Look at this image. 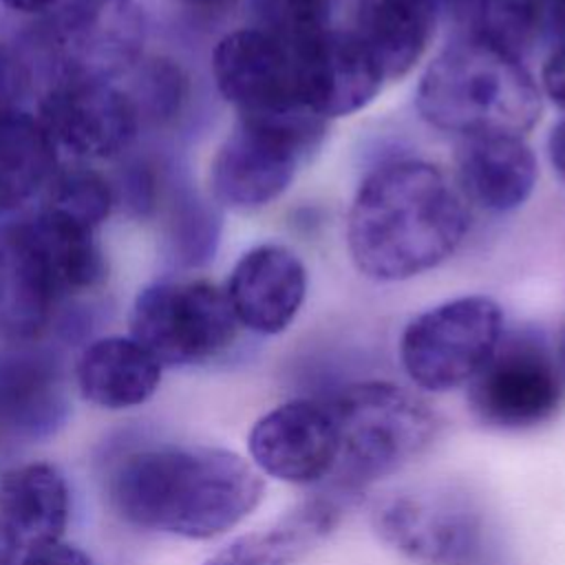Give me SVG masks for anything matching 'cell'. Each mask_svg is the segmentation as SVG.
I'll use <instances>...</instances> for the list:
<instances>
[{"label":"cell","instance_id":"1","mask_svg":"<svg viewBox=\"0 0 565 565\" xmlns=\"http://www.w3.org/2000/svg\"><path fill=\"white\" fill-rule=\"evenodd\" d=\"M260 472L216 446H152L124 455L108 472L115 514L139 530L214 539L238 525L263 499Z\"/></svg>","mask_w":565,"mask_h":565},{"label":"cell","instance_id":"2","mask_svg":"<svg viewBox=\"0 0 565 565\" xmlns=\"http://www.w3.org/2000/svg\"><path fill=\"white\" fill-rule=\"evenodd\" d=\"M466 230L459 185L428 161L399 159L360 183L347 216V247L360 274L399 282L450 258Z\"/></svg>","mask_w":565,"mask_h":565},{"label":"cell","instance_id":"3","mask_svg":"<svg viewBox=\"0 0 565 565\" xmlns=\"http://www.w3.org/2000/svg\"><path fill=\"white\" fill-rule=\"evenodd\" d=\"M417 110L430 126L461 139L523 137L541 117V90L519 57L466 38L426 66Z\"/></svg>","mask_w":565,"mask_h":565},{"label":"cell","instance_id":"4","mask_svg":"<svg viewBox=\"0 0 565 565\" xmlns=\"http://www.w3.org/2000/svg\"><path fill=\"white\" fill-rule=\"evenodd\" d=\"M338 428L333 479L364 486L424 455L439 433L437 413L413 391L384 382H355L329 399Z\"/></svg>","mask_w":565,"mask_h":565},{"label":"cell","instance_id":"5","mask_svg":"<svg viewBox=\"0 0 565 565\" xmlns=\"http://www.w3.org/2000/svg\"><path fill=\"white\" fill-rule=\"evenodd\" d=\"M324 132L327 119L302 108L238 115L234 130L212 159L210 185L216 201L238 212L274 203L320 146Z\"/></svg>","mask_w":565,"mask_h":565},{"label":"cell","instance_id":"6","mask_svg":"<svg viewBox=\"0 0 565 565\" xmlns=\"http://www.w3.org/2000/svg\"><path fill=\"white\" fill-rule=\"evenodd\" d=\"M503 338V311L490 296H459L415 316L399 338L411 382L444 393L468 384Z\"/></svg>","mask_w":565,"mask_h":565},{"label":"cell","instance_id":"7","mask_svg":"<svg viewBox=\"0 0 565 565\" xmlns=\"http://www.w3.org/2000/svg\"><path fill=\"white\" fill-rule=\"evenodd\" d=\"M238 327L227 294L207 280L148 285L130 313V338L161 366H192L221 355Z\"/></svg>","mask_w":565,"mask_h":565},{"label":"cell","instance_id":"8","mask_svg":"<svg viewBox=\"0 0 565 565\" xmlns=\"http://www.w3.org/2000/svg\"><path fill=\"white\" fill-rule=\"evenodd\" d=\"M375 534L419 565H472L483 547V514L461 488L406 486L371 508Z\"/></svg>","mask_w":565,"mask_h":565},{"label":"cell","instance_id":"9","mask_svg":"<svg viewBox=\"0 0 565 565\" xmlns=\"http://www.w3.org/2000/svg\"><path fill=\"white\" fill-rule=\"evenodd\" d=\"M563 366L543 338L503 335L468 382L472 417L492 430H530L556 417L565 399Z\"/></svg>","mask_w":565,"mask_h":565},{"label":"cell","instance_id":"10","mask_svg":"<svg viewBox=\"0 0 565 565\" xmlns=\"http://www.w3.org/2000/svg\"><path fill=\"white\" fill-rule=\"evenodd\" d=\"M269 31L289 44L300 104L313 115L322 119L351 115L382 90L377 66L351 31L333 29L329 20Z\"/></svg>","mask_w":565,"mask_h":565},{"label":"cell","instance_id":"11","mask_svg":"<svg viewBox=\"0 0 565 565\" xmlns=\"http://www.w3.org/2000/svg\"><path fill=\"white\" fill-rule=\"evenodd\" d=\"M143 11L135 0H71L51 20L49 44L64 79L108 82L141 57Z\"/></svg>","mask_w":565,"mask_h":565},{"label":"cell","instance_id":"12","mask_svg":"<svg viewBox=\"0 0 565 565\" xmlns=\"http://www.w3.org/2000/svg\"><path fill=\"white\" fill-rule=\"evenodd\" d=\"M254 466L280 481L309 486L333 477L338 428L327 399L296 397L267 411L249 430Z\"/></svg>","mask_w":565,"mask_h":565},{"label":"cell","instance_id":"13","mask_svg":"<svg viewBox=\"0 0 565 565\" xmlns=\"http://www.w3.org/2000/svg\"><path fill=\"white\" fill-rule=\"evenodd\" d=\"M212 73L221 95L238 115L307 110L298 97L291 49L265 26L238 29L221 38L212 53Z\"/></svg>","mask_w":565,"mask_h":565},{"label":"cell","instance_id":"14","mask_svg":"<svg viewBox=\"0 0 565 565\" xmlns=\"http://www.w3.org/2000/svg\"><path fill=\"white\" fill-rule=\"evenodd\" d=\"M40 119L55 146L77 157L106 159L130 143L139 110L110 82L62 79L44 95Z\"/></svg>","mask_w":565,"mask_h":565},{"label":"cell","instance_id":"15","mask_svg":"<svg viewBox=\"0 0 565 565\" xmlns=\"http://www.w3.org/2000/svg\"><path fill=\"white\" fill-rule=\"evenodd\" d=\"M241 327L260 335L282 333L307 296V269L285 245H256L230 274L225 289Z\"/></svg>","mask_w":565,"mask_h":565},{"label":"cell","instance_id":"16","mask_svg":"<svg viewBox=\"0 0 565 565\" xmlns=\"http://www.w3.org/2000/svg\"><path fill=\"white\" fill-rule=\"evenodd\" d=\"M60 364L40 351L0 355V430L13 446L51 437L68 417Z\"/></svg>","mask_w":565,"mask_h":565},{"label":"cell","instance_id":"17","mask_svg":"<svg viewBox=\"0 0 565 565\" xmlns=\"http://www.w3.org/2000/svg\"><path fill=\"white\" fill-rule=\"evenodd\" d=\"M68 516V483L53 463L29 461L2 472L0 527L18 556L62 541Z\"/></svg>","mask_w":565,"mask_h":565},{"label":"cell","instance_id":"18","mask_svg":"<svg viewBox=\"0 0 565 565\" xmlns=\"http://www.w3.org/2000/svg\"><path fill=\"white\" fill-rule=\"evenodd\" d=\"M455 161L461 194L490 212L521 207L539 179L532 148L514 135L463 137Z\"/></svg>","mask_w":565,"mask_h":565},{"label":"cell","instance_id":"19","mask_svg":"<svg viewBox=\"0 0 565 565\" xmlns=\"http://www.w3.org/2000/svg\"><path fill=\"white\" fill-rule=\"evenodd\" d=\"M384 82L399 79L426 53L435 33V0H358L349 29Z\"/></svg>","mask_w":565,"mask_h":565},{"label":"cell","instance_id":"20","mask_svg":"<svg viewBox=\"0 0 565 565\" xmlns=\"http://www.w3.org/2000/svg\"><path fill=\"white\" fill-rule=\"evenodd\" d=\"M161 369L135 338L106 335L79 353L75 384L93 406L124 411L146 404L157 393Z\"/></svg>","mask_w":565,"mask_h":565},{"label":"cell","instance_id":"21","mask_svg":"<svg viewBox=\"0 0 565 565\" xmlns=\"http://www.w3.org/2000/svg\"><path fill=\"white\" fill-rule=\"evenodd\" d=\"M22 243L38 278L55 300L90 289L104 276L93 232L44 210L35 216H24Z\"/></svg>","mask_w":565,"mask_h":565},{"label":"cell","instance_id":"22","mask_svg":"<svg viewBox=\"0 0 565 565\" xmlns=\"http://www.w3.org/2000/svg\"><path fill=\"white\" fill-rule=\"evenodd\" d=\"M338 516L340 508L331 499H307L276 523L230 541L203 565H294L331 532Z\"/></svg>","mask_w":565,"mask_h":565},{"label":"cell","instance_id":"23","mask_svg":"<svg viewBox=\"0 0 565 565\" xmlns=\"http://www.w3.org/2000/svg\"><path fill=\"white\" fill-rule=\"evenodd\" d=\"M55 141L40 117L0 113V201L20 203L55 177Z\"/></svg>","mask_w":565,"mask_h":565},{"label":"cell","instance_id":"24","mask_svg":"<svg viewBox=\"0 0 565 565\" xmlns=\"http://www.w3.org/2000/svg\"><path fill=\"white\" fill-rule=\"evenodd\" d=\"M470 40L521 60L541 35L545 15L539 0H472Z\"/></svg>","mask_w":565,"mask_h":565},{"label":"cell","instance_id":"25","mask_svg":"<svg viewBox=\"0 0 565 565\" xmlns=\"http://www.w3.org/2000/svg\"><path fill=\"white\" fill-rule=\"evenodd\" d=\"M110 205L113 192L108 181L88 168H73L51 179L42 210L95 232L106 221Z\"/></svg>","mask_w":565,"mask_h":565},{"label":"cell","instance_id":"26","mask_svg":"<svg viewBox=\"0 0 565 565\" xmlns=\"http://www.w3.org/2000/svg\"><path fill=\"white\" fill-rule=\"evenodd\" d=\"M148 102L152 117H172L185 97V77L179 66L168 60H154L148 71Z\"/></svg>","mask_w":565,"mask_h":565},{"label":"cell","instance_id":"27","mask_svg":"<svg viewBox=\"0 0 565 565\" xmlns=\"http://www.w3.org/2000/svg\"><path fill=\"white\" fill-rule=\"evenodd\" d=\"M333 0H265L267 26L329 20Z\"/></svg>","mask_w":565,"mask_h":565},{"label":"cell","instance_id":"28","mask_svg":"<svg viewBox=\"0 0 565 565\" xmlns=\"http://www.w3.org/2000/svg\"><path fill=\"white\" fill-rule=\"evenodd\" d=\"M29 84L24 64L0 44V113L13 110Z\"/></svg>","mask_w":565,"mask_h":565},{"label":"cell","instance_id":"29","mask_svg":"<svg viewBox=\"0 0 565 565\" xmlns=\"http://www.w3.org/2000/svg\"><path fill=\"white\" fill-rule=\"evenodd\" d=\"M15 565H95V563L77 545L57 541V543H49L20 554Z\"/></svg>","mask_w":565,"mask_h":565},{"label":"cell","instance_id":"30","mask_svg":"<svg viewBox=\"0 0 565 565\" xmlns=\"http://www.w3.org/2000/svg\"><path fill=\"white\" fill-rule=\"evenodd\" d=\"M541 82L547 97L565 110V42H558V46L545 60Z\"/></svg>","mask_w":565,"mask_h":565},{"label":"cell","instance_id":"31","mask_svg":"<svg viewBox=\"0 0 565 565\" xmlns=\"http://www.w3.org/2000/svg\"><path fill=\"white\" fill-rule=\"evenodd\" d=\"M547 154L552 168L565 179V119L554 124L547 137Z\"/></svg>","mask_w":565,"mask_h":565},{"label":"cell","instance_id":"32","mask_svg":"<svg viewBox=\"0 0 565 565\" xmlns=\"http://www.w3.org/2000/svg\"><path fill=\"white\" fill-rule=\"evenodd\" d=\"M543 7L545 20L558 35V42H565V0H539Z\"/></svg>","mask_w":565,"mask_h":565},{"label":"cell","instance_id":"33","mask_svg":"<svg viewBox=\"0 0 565 565\" xmlns=\"http://www.w3.org/2000/svg\"><path fill=\"white\" fill-rule=\"evenodd\" d=\"M179 2L199 13H223L236 7L238 0H179Z\"/></svg>","mask_w":565,"mask_h":565},{"label":"cell","instance_id":"34","mask_svg":"<svg viewBox=\"0 0 565 565\" xmlns=\"http://www.w3.org/2000/svg\"><path fill=\"white\" fill-rule=\"evenodd\" d=\"M2 4H7L13 11H22V13H40L51 9L57 0H0Z\"/></svg>","mask_w":565,"mask_h":565},{"label":"cell","instance_id":"35","mask_svg":"<svg viewBox=\"0 0 565 565\" xmlns=\"http://www.w3.org/2000/svg\"><path fill=\"white\" fill-rule=\"evenodd\" d=\"M15 561H18V552L0 527V565H15Z\"/></svg>","mask_w":565,"mask_h":565},{"label":"cell","instance_id":"36","mask_svg":"<svg viewBox=\"0 0 565 565\" xmlns=\"http://www.w3.org/2000/svg\"><path fill=\"white\" fill-rule=\"evenodd\" d=\"M11 448H13V444H11V441H9V437L0 430V457H4Z\"/></svg>","mask_w":565,"mask_h":565},{"label":"cell","instance_id":"37","mask_svg":"<svg viewBox=\"0 0 565 565\" xmlns=\"http://www.w3.org/2000/svg\"><path fill=\"white\" fill-rule=\"evenodd\" d=\"M561 366H563V373H565V331H563V338H561Z\"/></svg>","mask_w":565,"mask_h":565}]
</instances>
